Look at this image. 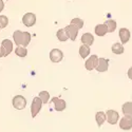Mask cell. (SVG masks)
I'll list each match as a JSON object with an SVG mask.
<instances>
[{
    "label": "cell",
    "mask_w": 132,
    "mask_h": 132,
    "mask_svg": "<svg viewBox=\"0 0 132 132\" xmlns=\"http://www.w3.org/2000/svg\"><path fill=\"white\" fill-rule=\"evenodd\" d=\"M13 38L16 46H20L26 48L30 41H31V34L29 32H22V31H15L13 34Z\"/></svg>",
    "instance_id": "1"
},
{
    "label": "cell",
    "mask_w": 132,
    "mask_h": 132,
    "mask_svg": "<svg viewBox=\"0 0 132 132\" xmlns=\"http://www.w3.org/2000/svg\"><path fill=\"white\" fill-rule=\"evenodd\" d=\"M42 107V102L39 97H34L32 102V106H31V113H32V117H36V115L40 112Z\"/></svg>",
    "instance_id": "2"
},
{
    "label": "cell",
    "mask_w": 132,
    "mask_h": 132,
    "mask_svg": "<svg viewBox=\"0 0 132 132\" xmlns=\"http://www.w3.org/2000/svg\"><path fill=\"white\" fill-rule=\"evenodd\" d=\"M12 103H13V107L17 110H23L27 106V100L21 95H16L13 98Z\"/></svg>",
    "instance_id": "3"
},
{
    "label": "cell",
    "mask_w": 132,
    "mask_h": 132,
    "mask_svg": "<svg viewBox=\"0 0 132 132\" xmlns=\"http://www.w3.org/2000/svg\"><path fill=\"white\" fill-rule=\"evenodd\" d=\"M118 119H119V115L114 110H108L106 112V120H108L110 125H115Z\"/></svg>",
    "instance_id": "4"
},
{
    "label": "cell",
    "mask_w": 132,
    "mask_h": 132,
    "mask_svg": "<svg viewBox=\"0 0 132 132\" xmlns=\"http://www.w3.org/2000/svg\"><path fill=\"white\" fill-rule=\"evenodd\" d=\"M1 50L3 53V57L7 56V55L11 54V52L13 51V43L10 39H4L1 42Z\"/></svg>",
    "instance_id": "5"
},
{
    "label": "cell",
    "mask_w": 132,
    "mask_h": 132,
    "mask_svg": "<svg viewBox=\"0 0 132 132\" xmlns=\"http://www.w3.org/2000/svg\"><path fill=\"white\" fill-rule=\"evenodd\" d=\"M22 22L26 27H33L36 23V16L33 13H27L23 15Z\"/></svg>",
    "instance_id": "6"
},
{
    "label": "cell",
    "mask_w": 132,
    "mask_h": 132,
    "mask_svg": "<svg viewBox=\"0 0 132 132\" xmlns=\"http://www.w3.org/2000/svg\"><path fill=\"white\" fill-rule=\"evenodd\" d=\"M119 127L123 130H130L132 128V116L124 115V117L119 120Z\"/></svg>",
    "instance_id": "7"
},
{
    "label": "cell",
    "mask_w": 132,
    "mask_h": 132,
    "mask_svg": "<svg viewBox=\"0 0 132 132\" xmlns=\"http://www.w3.org/2000/svg\"><path fill=\"white\" fill-rule=\"evenodd\" d=\"M65 29V31H67V33H68V35H69V38L71 39V40H75L76 39V37H77V34H78V28L76 27V26H74V24H72V23H70L69 26H67L64 28Z\"/></svg>",
    "instance_id": "8"
},
{
    "label": "cell",
    "mask_w": 132,
    "mask_h": 132,
    "mask_svg": "<svg viewBox=\"0 0 132 132\" xmlns=\"http://www.w3.org/2000/svg\"><path fill=\"white\" fill-rule=\"evenodd\" d=\"M52 104H53V106H54L56 111H63V110L65 109V107H67L65 102L62 101L59 97H53L52 98Z\"/></svg>",
    "instance_id": "9"
},
{
    "label": "cell",
    "mask_w": 132,
    "mask_h": 132,
    "mask_svg": "<svg viewBox=\"0 0 132 132\" xmlns=\"http://www.w3.org/2000/svg\"><path fill=\"white\" fill-rule=\"evenodd\" d=\"M62 58H63V54L60 50L53 49L50 52V59L52 60V62H59V61H61Z\"/></svg>",
    "instance_id": "10"
},
{
    "label": "cell",
    "mask_w": 132,
    "mask_h": 132,
    "mask_svg": "<svg viewBox=\"0 0 132 132\" xmlns=\"http://www.w3.org/2000/svg\"><path fill=\"white\" fill-rule=\"evenodd\" d=\"M97 62H98V57L96 55H91V56L88 58V60H86V69L89 70V71H92L93 69L96 68L97 65Z\"/></svg>",
    "instance_id": "11"
},
{
    "label": "cell",
    "mask_w": 132,
    "mask_h": 132,
    "mask_svg": "<svg viewBox=\"0 0 132 132\" xmlns=\"http://www.w3.org/2000/svg\"><path fill=\"white\" fill-rule=\"evenodd\" d=\"M109 67V62L105 58H98V62L96 65V70L98 72H106Z\"/></svg>",
    "instance_id": "12"
},
{
    "label": "cell",
    "mask_w": 132,
    "mask_h": 132,
    "mask_svg": "<svg viewBox=\"0 0 132 132\" xmlns=\"http://www.w3.org/2000/svg\"><path fill=\"white\" fill-rule=\"evenodd\" d=\"M130 31L128 29H120L119 30V38H120V41L122 43H127L129 40H130Z\"/></svg>",
    "instance_id": "13"
},
{
    "label": "cell",
    "mask_w": 132,
    "mask_h": 132,
    "mask_svg": "<svg viewBox=\"0 0 132 132\" xmlns=\"http://www.w3.org/2000/svg\"><path fill=\"white\" fill-rule=\"evenodd\" d=\"M81 42L84 45L90 47L94 42V36L91 34V33H85V34L81 36Z\"/></svg>",
    "instance_id": "14"
},
{
    "label": "cell",
    "mask_w": 132,
    "mask_h": 132,
    "mask_svg": "<svg viewBox=\"0 0 132 132\" xmlns=\"http://www.w3.org/2000/svg\"><path fill=\"white\" fill-rule=\"evenodd\" d=\"M104 24H105V27H106L108 33H112V32H114L115 29H116V22H115L113 19H108V20H106Z\"/></svg>",
    "instance_id": "15"
},
{
    "label": "cell",
    "mask_w": 132,
    "mask_h": 132,
    "mask_svg": "<svg viewBox=\"0 0 132 132\" xmlns=\"http://www.w3.org/2000/svg\"><path fill=\"white\" fill-rule=\"evenodd\" d=\"M95 119H96V124L98 127H102L103 124L106 122V113L100 111L95 114Z\"/></svg>",
    "instance_id": "16"
},
{
    "label": "cell",
    "mask_w": 132,
    "mask_h": 132,
    "mask_svg": "<svg viewBox=\"0 0 132 132\" xmlns=\"http://www.w3.org/2000/svg\"><path fill=\"white\" fill-rule=\"evenodd\" d=\"M122 111H123L124 115L132 116V102L125 103V104L122 106Z\"/></svg>",
    "instance_id": "17"
},
{
    "label": "cell",
    "mask_w": 132,
    "mask_h": 132,
    "mask_svg": "<svg viewBox=\"0 0 132 132\" xmlns=\"http://www.w3.org/2000/svg\"><path fill=\"white\" fill-rule=\"evenodd\" d=\"M56 35H57V38H58L59 41H67L69 39V35H68L67 31H65V29L58 30L57 33H56Z\"/></svg>",
    "instance_id": "18"
},
{
    "label": "cell",
    "mask_w": 132,
    "mask_h": 132,
    "mask_svg": "<svg viewBox=\"0 0 132 132\" xmlns=\"http://www.w3.org/2000/svg\"><path fill=\"white\" fill-rule=\"evenodd\" d=\"M95 34L98 36H105L107 34V29L105 24H97L95 27Z\"/></svg>",
    "instance_id": "19"
},
{
    "label": "cell",
    "mask_w": 132,
    "mask_h": 132,
    "mask_svg": "<svg viewBox=\"0 0 132 132\" xmlns=\"http://www.w3.org/2000/svg\"><path fill=\"white\" fill-rule=\"evenodd\" d=\"M90 54V47H88L86 45H82L80 48H79V55L81 58H86L89 56Z\"/></svg>",
    "instance_id": "20"
},
{
    "label": "cell",
    "mask_w": 132,
    "mask_h": 132,
    "mask_svg": "<svg viewBox=\"0 0 132 132\" xmlns=\"http://www.w3.org/2000/svg\"><path fill=\"white\" fill-rule=\"evenodd\" d=\"M111 50H112V52L114 54H123L124 53V47H123V45H122V43H118V42L113 43Z\"/></svg>",
    "instance_id": "21"
},
{
    "label": "cell",
    "mask_w": 132,
    "mask_h": 132,
    "mask_svg": "<svg viewBox=\"0 0 132 132\" xmlns=\"http://www.w3.org/2000/svg\"><path fill=\"white\" fill-rule=\"evenodd\" d=\"M15 54L19 57H26L27 54H28V51L26 48L23 47H20V46H17L16 50H15Z\"/></svg>",
    "instance_id": "22"
},
{
    "label": "cell",
    "mask_w": 132,
    "mask_h": 132,
    "mask_svg": "<svg viewBox=\"0 0 132 132\" xmlns=\"http://www.w3.org/2000/svg\"><path fill=\"white\" fill-rule=\"evenodd\" d=\"M38 97L41 100L42 104H48L49 103V98H50V94H49L48 91H41L39 93V96Z\"/></svg>",
    "instance_id": "23"
},
{
    "label": "cell",
    "mask_w": 132,
    "mask_h": 132,
    "mask_svg": "<svg viewBox=\"0 0 132 132\" xmlns=\"http://www.w3.org/2000/svg\"><path fill=\"white\" fill-rule=\"evenodd\" d=\"M71 23L74 24V26H76L78 29H82L84 28V21L80 18H73L71 20Z\"/></svg>",
    "instance_id": "24"
},
{
    "label": "cell",
    "mask_w": 132,
    "mask_h": 132,
    "mask_svg": "<svg viewBox=\"0 0 132 132\" xmlns=\"http://www.w3.org/2000/svg\"><path fill=\"white\" fill-rule=\"evenodd\" d=\"M9 24V18L6 16H0V28L4 29Z\"/></svg>",
    "instance_id": "25"
},
{
    "label": "cell",
    "mask_w": 132,
    "mask_h": 132,
    "mask_svg": "<svg viewBox=\"0 0 132 132\" xmlns=\"http://www.w3.org/2000/svg\"><path fill=\"white\" fill-rule=\"evenodd\" d=\"M4 9V3H3V1L2 0H0V13L2 12V10Z\"/></svg>",
    "instance_id": "26"
},
{
    "label": "cell",
    "mask_w": 132,
    "mask_h": 132,
    "mask_svg": "<svg viewBox=\"0 0 132 132\" xmlns=\"http://www.w3.org/2000/svg\"><path fill=\"white\" fill-rule=\"evenodd\" d=\"M128 77H129L130 79H132V67L128 70Z\"/></svg>",
    "instance_id": "27"
},
{
    "label": "cell",
    "mask_w": 132,
    "mask_h": 132,
    "mask_svg": "<svg viewBox=\"0 0 132 132\" xmlns=\"http://www.w3.org/2000/svg\"><path fill=\"white\" fill-rule=\"evenodd\" d=\"M0 57H3V53H2V50H1V47H0Z\"/></svg>",
    "instance_id": "28"
},
{
    "label": "cell",
    "mask_w": 132,
    "mask_h": 132,
    "mask_svg": "<svg viewBox=\"0 0 132 132\" xmlns=\"http://www.w3.org/2000/svg\"><path fill=\"white\" fill-rule=\"evenodd\" d=\"M0 29H1V28H0Z\"/></svg>",
    "instance_id": "29"
}]
</instances>
